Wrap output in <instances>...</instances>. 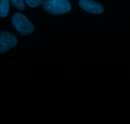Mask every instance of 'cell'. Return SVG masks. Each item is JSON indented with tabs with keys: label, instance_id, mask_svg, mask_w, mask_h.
<instances>
[{
	"label": "cell",
	"instance_id": "obj_7",
	"mask_svg": "<svg viewBox=\"0 0 130 124\" xmlns=\"http://www.w3.org/2000/svg\"><path fill=\"white\" fill-rule=\"evenodd\" d=\"M43 0H26L27 5L32 8H35L40 5L43 3Z\"/></svg>",
	"mask_w": 130,
	"mask_h": 124
},
{
	"label": "cell",
	"instance_id": "obj_5",
	"mask_svg": "<svg viewBox=\"0 0 130 124\" xmlns=\"http://www.w3.org/2000/svg\"><path fill=\"white\" fill-rule=\"evenodd\" d=\"M10 9V0H0V17H6Z\"/></svg>",
	"mask_w": 130,
	"mask_h": 124
},
{
	"label": "cell",
	"instance_id": "obj_4",
	"mask_svg": "<svg viewBox=\"0 0 130 124\" xmlns=\"http://www.w3.org/2000/svg\"><path fill=\"white\" fill-rule=\"evenodd\" d=\"M79 6L84 10L89 13L101 14L103 12V6L92 0H80Z\"/></svg>",
	"mask_w": 130,
	"mask_h": 124
},
{
	"label": "cell",
	"instance_id": "obj_2",
	"mask_svg": "<svg viewBox=\"0 0 130 124\" xmlns=\"http://www.w3.org/2000/svg\"><path fill=\"white\" fill-rule=\"evenodd\" d=\"M12 22L13 27L22 35H28L35 30L34 26L22 13H15L12 16Z\"/></svg>",
	"mask_w": 130,
	"mask_h": 124
},
{
	"label": "cell",
	"instance_id": "obj_1",
	"mask_svg": "<svg viewBox=\"0 0 130 124\" xmlns=\"http://www.w3.org/2000/svg\"><path fill=\"white\" fill-rule=\"evenodd\" d=\"M42 4L45 10L52 15H62L71 10L68 0H44Z\"/></svg>",
	"mask_w": 130,
	"mask_h": 124
},
{
	"label": "cell",
	"instance_id": "obj_6",
	"mask_svg": "<svg viewBox=\"0 0 130 124\" xmlns=\"http://www.w3.org/2000/svg\"><path fill=\"white\" fill-rule=\"evenodd\" d=\"M12 5L20 10H23L25 8V5L24 0H11Z\"/></svg>",
	"mask_w": 130,
	"mask_h": 124
},
{
	"label": "cell",
	"instance_id": "obj_3",
	"mask_svg": "<svg viewBox=\"0 0 130 124\" xmlns=\"http://www.w3.org/2000/svg\"><path fill=\"white\" fill-rule=\"evenodd\" d=\"M17 43L15 36L9 32H0V53H5Z\"/></svg>",
	"mask_w": 130,
	"mask_h": 124
}]
</instances>
